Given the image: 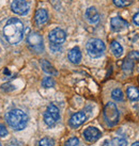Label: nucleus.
<instances>
[{"mask_svg": "<svg viewBox=\"0 0 139 146\" xmlns=\"http://www.w3.org/2000/svg\"><path fill=\"white\" fill-rule=\"evenodd\" d=\"M24 24L18 18H10L3 27L4 38L11 45H16L24 37Z\"/></svg>", "mask_w": 139, "mask_h": 146, "instance_id": "nucleus-1", "label": "nucleus"}, {"mask_svg": "<svg viewBox=\"0 0 139 146\" xmlns=\"http://www.w3.org/2000/svg\"><path fill=\"white\" fill-rule=\"evenodd\" d=\"M5 121L14 130H23L28 124L29 116L21 109H13L5 114Z\"/></svg>", "mask_w": 139, "mask_h": 146, "instance_id": "nucleus-2", "label": "nucleus"}, {"mask_svg": "<svg viewBox=\"0 0 139 146\" xmlns=\"http://www.w3.org/2000/svg\"><path fill=\"white\" fill-rule=\"evenodd\" d=\"M105 44L98 38H91L87 42L86 50L91 58H100L105 52Z\"/></svg>", "mask_w": 139, "mask_h": 146, "instance_id": "nucleus-3", "label": "nucleus"}, {"mask_svg": "<svg viewBox=\"0 0 139 146\" xmlns=\"http://www.w3.org/2000/svg\"><path fill=\"white\" fill-rule=\"evenodd\" d=\"M103 114H104L105 122L107 123L108 126H115L118 124L120 114H119V110L117 108L116 104H114V102H107L105 108H104Z\"/></svg>", "mask_w": 139, "mask_h": 146, "instance_id": "nucleus-4", "label": "nucleus"}, {"mask_svg": "<svg viewBox=\"0 0 139 146\" xmlns=\"http://www.w3.org/2000/svg\"><path fill=\"white\" fill-rule=\"evenodd\" d=\"M27 43L31 50L35 53H40L44 50V44H43V37L40 33L31 32L27 37Z\"/></svg>", "mask_w": 139, "mask_h": 146, "instance_id": "nucleus-5", "label": "nucleus"}, {"mask_svg": "<svg viewBox=\"0 0 139 146\" xmlns=\"http://www.w3.org/2000/svg\"><path fill=\"white\" fill-rule=\"evenodd\" d=\"M60 117V112L59 109L55 105H49L44 113V122L47 126L53 127L56 125L58 119Z\"/></svg>", "mask_w": 139, "mask_h": 146, "instance_id": "nucleus-6", "label": "nucleus"}, {"mask_svg": "<svg viewBox=\"0 0 139 146\" xmlns=\"http://www.w3.org/2000/svg\"><path fill=\"white\" fill-rule=\"evenodd\" d=\"M11 10L17 15L24 16L26 14H28L30 5L26 0H13L11 3Z\"/></svg>", "mask_w": 139, "mask_h": 146, "instance_id": "nucleus-7", "label": "nucleus"}, {"mask_svg": "<svg viewBox=\"0 0 139 146\" xmlns=\"http://www.w3.org/2000/svg\"><path fill=\"white\" fill-rule=\"evenodd\" d=\"M49 42L51 44H57V45H62L66 40V33L64 30H62L60 28L53 29L48 34Z\"/></svg>", "mask_w": 139, "mask_h": 146, "instance_id": "nucleus-8", "label": "nucleus"}, {"mask_svg": "<svg viewBox=\"0 0 139 146\" xmlns=\"http://www.w3.org/2000/svg\"><path fill=\"white\" fill-rule=\"evenodd\" d=\"M100 137H101V131L95 127H88L84 131V138L89 143H93L95 141H98Z\"/></svg>", "mask_w": 139, "mask_h": 146, "instance_id": "nucleus-9", "label": "nucleus"}, {"mask_svg": "<svg viewBox=\"0 0 139 146\" xmlns=\"http://www.w3.org/2000/svg\"><path fill=\"white\" fill-rule=\"evenodd\" d=\"M87 119V116L85 112H77V113H75L72 115V117L70 118V126L71 127H73V128H77L79 126H82L84 123L86 122Z\"/></svg>", "mask_w": 139, "mask_h": 146, "instance_id": "nucleus-10", "label": "nucleus"}, {"mask_svg": "<svg viewBox=\"0 0 139 146\" xmlns=\"http://www.w3.org/2000/svg\"><path fill=\"white\" fill-rule=\"evenodd\" d=\"M110 26L114 31H121V30L125 29L126 27H128V23L126 21H124L123 18H121V17L116 16L114 18H111Z\"/></svg>", "mask_w": 139, "mask_h": 146, "instance_id": "nucleus-11", "label": "nucleus"}, {"mask_svg": "<svg viewBox=\"0 0 139 146\" xmlns=\"http://www.w3.org/2000/svg\"><path fill=\"white\" fill-rule=\"evenodd\" d=\"M86 19L90 24H96L100 21V13L98 12V10L94 8V7H90L86 10Z\"/></svg>", "mask_w": 139, "mask_h": 146, "instance_id": "nucleus-12", "label": "nucleus"}, {"mask_svg": "<svg viewBox=\"0 0 139 146\" xmlns=\"http://www.w3.org/2000/svg\"><path fill=\"white\" fill-rule=\"evenodd\" d=\"M67 58H69V60L73 64H78L79 62L82 61V52H80V50L78 47H74L72 48L71 50L69 51V54H67Z\"/></svg>", "mask_w": 139, "mask_h": 146, "instance_id": "nucleus-13", "label": "nucleus"}, {"mask_svg": "<svg viewBox=\"0 0 139 146\" xmlns=\"http://www.w3.org/2000/svg\"><path fill=\"white\" fill-rule=\"evenodd\" d=\"M48 21V13L45 9H39L35 13V23L37 26L44 25Z\"/></svg>", "mask_w": 139, "mask_h": 146, "instance_id": "nucleus-14", "label": "nucleus"}, {"mask_svg": "<svg viewBox=\"0 0 139 146\" xmlns=\"http://www.w3.org/2000/svg\"><path fill=\"white\" fill-rule=\"evenodd\" d=\"M41 67L46 74H49V75H58V72L56 70V68L47 60H41Z\"/></svg>", "mask_w": 139, "mask_h": 146, "instance_id": "nucleus-15", "label": "nucleus"}, {"mask_svg": "<svg viewBox=\"0 0 139 146\" xmlns=\"http://www.w3.org/2000/svg\"><path fill=\"white\" fill-rule=\"evenodd\" d=\"M110 48H111V51L114 53V56L117 58H120L122 56L123 53V47L121 46L120 43H118L117 41H114L111 43L110 45Z\"/></svg>", "mask_w": 139, "mask_h": 146, "instance_id": "nucleus-16", "label": "nucleus"}, {"mask_svg": "<svg viewBox=\"0 0 139 146\" xmlns=\"http://www.w3.org/2000/svg\"><path fill=\"white\" fill-rule=\"evenodd\" d=\"M127 97L131 100H138L139 99V90L136 86H128L126 90Z\"/></svg>", "mask_w": 139, "mask_h": 146, "instance_id": "nucleus-17", "label": "nucleus"}, {"mask_svg": "<svg viewBox=\"0 0 139 146\" xmlns=\"http://www.w3.org/2000/svg\"><path fill=\"white\" fill-rule=\"evenodd\" d=\"M111 97L116 102H122L124 99V95H123V92L120 89H115L111 92Z\"/></svg>", "mask_w": 139, "mask_h": 146, "instance_id": "nucleus-18", "label": "nucleus"}, {"mask_svg": "<svg viewBox=\"0 0 139 146\" xmlns=\"http://www.w3.org/2000/svg\"><path fill=\"white\" fill-rule=\"evenodd\" d=\"M133 67H134V62L132 61V60H130V59H126L122 65V68L125 73H131Z\"/></svg>", "mask_w": 139, "mask_h": 146, "instance_id": "nucleus-19", "label": "nucleus"}, {"mask_svg": "<svg viewBox=\"0 0 139 146\" xmlns=\"http://www.w3.org/2000/svg\"><path fill=\"white\" fill-rule=\"evenodd\" d=\"M111 146H127V141L124 138H115L111 140Z\"/></svg>", "mask_w": 139, "mask_h": 146, "instance_id": "nucleus-20", "label": "nucleus"}, {"mask_svg": "<svg viewBox=\"0 0 139 146\" xmlns=\"http://www.w3.org/2000/svg\"><path fill=\"white\" fill-rule=\"evenodd\" d=\"M39 146H55V140L51 138H43L40 140Z\"/></svg>", "mask_w": 139, "mask_h": 146, "instance_id": "nucleus-21", "label": "nucleus"}, {"mask_svg": "<svg viewBox=\"0 0 139 146\" xmlns=\"http://www.w3.org/2000/svg\"><path fill=\"white\" fill-rule=\"evenodd\" d=\"M42 85H43L44 88H53V85H55V81H53V78H50V77L44 78L43 81H42Z\"/></svg>", "mask_w": 139, "mask_h": 146, "instance_id": "nucleus-22", "label": "nucleus"}, {"mask_svg": "<svg viewBox=\"0 0 139 146\" xmlns=\"http://www.w3.org/2000/svg\"><path fill=\"white\" fill-rule=\"evenodd\" d=\"M114 3L119 7V8H124V7H127L131 4V1L130 0H112Z\"/></svg>", "mask_w": 139, "mask_h": 146, "instance_id": "nucleus-23", "label": "nucleus"}, {"mask_svg": "<svg viewBox=\"0 0 139 146\" xmlns=\"http://www.w3.org/2000/svg\"><path fill=\"white\" fill-rule=\"evenodd\" d=\"M79 144V140H78V138H71L70 140H67L65 143V146H76Z\"/></svg>", "mask_w": 139, "mask_h": 146, "instance_id": "nucleus-24", "label": "nucleus"}, {"mask_svg": "<svg viewBox=\"0 0 139 146\" xmlns=\"http://www.w3.org/2000/svg\"><path fill=\"white\" fill-rule=\"evenodd\" d=\"M49 47L51 49L53 52H60L62 50V45H57V44H49Z\"/></svg>", "mask_w": 139, "mask_h": 146, "instance_id": "nucleus-25", "label": "nucleus"}, {"mask_svg": "<svg viewBox=\"0 0 139 146\" xmlns=\"http://www.w3.org/2000/svg\"><path fill=\"white\" fill-rule=\"evenodd\" d=\"M128 59L132 61H139V52L138 51H132L128 54Z\"/></svg>", "mask_w": 139, "mask_h": 146, "instance_id": "nucleus-26", "label": "nucleus"}, {"mask_svg": "<svg viewBox=\"0 0 139 146\" xmlns=\"http://www.w3.org/2000/svg\"><path fill=\"white\" fill-rule=\"evenodd\" d=\"M8 134H9V132H8V130H7V128L4 127V125L0 124V137L4 138V137H7Z\"/></svg>", "mask_w": 139, "mask_h": 146, "instance_id": "nucleus-27", "label": "nucleus"}, {"mask_svg": "<svg viewBox=\"0 0 139 146\" xmlns=\"http://www.w3.org/2000/svg\"><path fill=\"white\" fill-rule=\"evenodd\" d=\"M133 23H134L136 26H139V12L136 13L135 15L133 16Z\"/></svg>", "mask_w": 139, "mask_h": 146, "instance_id": "nucleus-28", "label": "nucleus"}, {"mask_svg": "<svg viewBox=\"0 0 139 146\" xmlns=\"http://www.w3.org/2000/svg\"><path fill=\"white\" fill-rule=\"evenodd\" d=\"M132 146H139V142H135L132 144Z\"/></svg>", "mask_w": 139, "mask_h": 146, "instance_id": "nucleus-29", "label": "nucleus"}, {"mask_svg": "<svg viewBox=\"0 0 139 146\" xmlns=\"http://www.w3.org/2000/svg\"><path fill=\"white\" fill-rule=\"evenodd\" d=\"M76 146H84V145H82V144H80V143H79V144H78V145H76Z\"/></svg>", "mask_w": 139, "mask_h": 146, "instance_id": "nucleus-30", "label": "nucleus"}, {"mask_svg": "<svg viewBox=\"0 0 139 146\" xmlns=\"http://www.w3.org/2000/svg\"><path fill=\"white\" fill-rule=\"evenodd\" d=\"M11 146H19V145H11Z\"/></svg>", "mask_w": 139, "mask_h": 146, "instance_id": "nucleus-31", "label": "nucleus"}, {"mask_svg": "<svg viewBox=\"0 0 139 146\" xmlns=\"http://www.w3.org/2000/svg\"><path fill=\"white\" fill-rule=\"evenodd\" d=\"M0 146H1V143H0Z\"/></svg>", "mask_w": 139, "mask_h": 146, "instance_id": "nucleus-32", "label": "nucleus"}]
</instances>
